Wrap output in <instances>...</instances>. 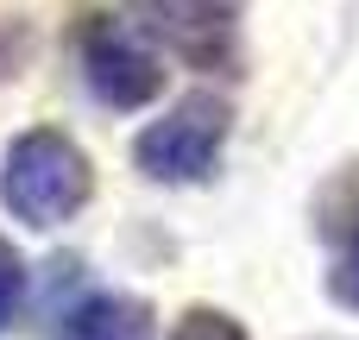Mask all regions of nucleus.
I'll list each match as a JSON object with an SVG mask.
<instances>
[{
	"mask_svg": "<svg viewBox=\"0 0 359 340\" xmlns=\"http://www.w3.org/2000/svg\"><path fill=\"white\" fill-rule=\"evenodd\" d=\"M158 322H151V303L145 297H82L76 309H63L57 322V340H151Z\"/></svg>",
	"mask_w": 359,
	"mask_h": 340,
	"instance_id": "423d86ee",
	"label": "nucleus"
},
{
	"mask_svg": "<svg viewBox=\"0 0 359 340\" xmlns=\"http://www.w3.org/2000/svg\"><path fill=\"white\" fill-rule=\"evenodd\" d=\"M95 196L88 151L57 126H25L0 158V208L25 227H63Z\"/></svg>",
	"mask_w": 359,
	"mask_h": 340,
	"instance_id": "f257e3e1",
	"label": "nucleus"
},
{
	"mask_svg": "<svg viewBox=\"0 0 359 340\" xmlns=\"http://www.w3.org/2000/svg\"><path fill=\"white\" fill-rule=\"evenodd\" d=\"M19 303H25V259L13 240H0V328L19 322Z\"/></svg>",
	"mask_w": 359,
	"mask_h": 340,
	"instance_id": "6e6552de",
	"label": "nucleus"
},
{
	"mask_svg": "<svg viewBox=\"0 0 359 340\" xmlns=\"http://www.w3.org/2000/svg\"><path fill=\"white\" fill-rule=\"evenodd\" d=\"M76 63H82V82L95 88V101L114 107V114H139L164 95L158 50L114 13H82L76 19Z\"/></svg>",
	"mask_w": 359,
	"mask_h": 340,
	"instance_id": "f03ea898",
	"label": "nucleus"
},
{
	"mask_svg": "<svg viewBox=\"0 0 359 340\" xmlns=\"http://www.w3.org/2000/svg\"><path fill=\"white\" fill-rule=\"evenodd\" d=\"M145 38L177 50L189 69H233L240 50V0H126Z\"/></svg>",
	"mask_w": 359,
	"mask_h": 340,
	"instance_id": "20e7f679",
	"label": "nucleus"
},
{
	"mask_svg": "<svg viewBox=\"0 0 359 340\" xmlns=\"http://www.w3.org/2000/svg\"><path fill=\"white\" fill-rule=\"evenodd\" d=\"M25 50H32V38H25V25L19 19H0V82L25 63Z\"/></svg>",
	"mask_w": 359,
	"mask_h": 340,
	"instance_id": "1a4fd4ad",
	"label": "nucleus"
},
{
	"mask_svg": "<svg viewBox=\"0 0 359 340\" xmlns=\"http://www.w3.org/2000/svg\"><path fill=\"white\" fill-rule=\"evenodd\" d=\"M227 126H233L227 101L208 95V88H196V95H183L164 120H151V126L133 139V164H139L151 183H202V177H215V164H221Z\"/></svg>",
	"mask_w": 359,
	"mask_h": 340,
	"instance_id": "7ed1b4c3",
	"label": "nucleus"
},
{
	"mask_svg": "<svg viewBox=\"0 0 359 340\" xmlns=\"http://www.w3.org/2000/svg\"><path fill=\"white\" fill-rule=\"evenodd\" d=\"M316 233L334 246L328 297L359 315V164H347V170L322 189V202H316Z\"/></svg>",
	"mask_w": 359,
	"mask_h": 340,
	"instance_id": "39448f33",
	"label": "nucleus"
},
{
	"mask_svg": "<svg viewBox=\"0 0 359 340\" xmlns=\"http://www.w3.org/2000/svg\"><path fill=\"white\" fill-rule=\"evenodd\" d=\"M170 340H252L240 315L227 309H208V303H189L177 322H170Z\"/></svg>",
	"mask_w": 359,
	"mask_h": 340,
	"instance_id": "0eeeda50",
	"label": "nucleus"
}]
</instances>
